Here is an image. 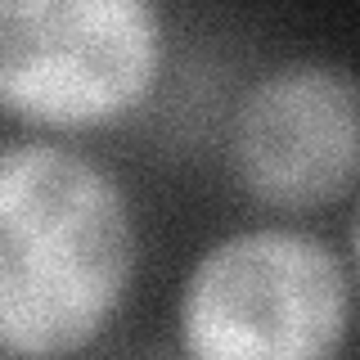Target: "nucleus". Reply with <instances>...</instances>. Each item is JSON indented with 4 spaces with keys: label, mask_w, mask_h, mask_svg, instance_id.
<instances>
[{
    "label": "nucleus",
    "mask_w": 360,
    "mask_h": 360,
    "mask_svg": "<svg viewBox=\"0 0 360 360\" xmlns=\"http://www.w3.org/2000/svg\"><path fill=\"white\" fill-rule=\"evenodd\" d=\"M225 162L252 202L284 217L352 198L360 176V90L347 63L288 59L234 99Z\"/></svg>",
    "instance_id": "20e7f679"
},
{
    "label": "nucleus",
    "mask_w": 360,
    "mask_h": 360,
    "mask_svg": "<svg viewBox=\"0 0 360 360\" xmlns=\"http://www.w3.org/2000/svg\"><path fill=\"white\" fill-rule=\"evenodd\" d=\"M135 270V202L108 162L54 135L0 144V352H90Z\"/></svg>",
    "instance_id": "f257e3e1"
},
{
    "label": "nucleus",
    "mask_w": 360,
    "mask_h": 360,
    "mask_svg": "<svg viewBox=\"0 0 360 360\" xmlns=\"http://www.w3.org/2000/svg\"><path fill=\"white\" fill-rule=\"evenodd\" d=\"M352 315V252L297 225H248L189 266L176 338L198 360H333Z\"/></svg>",
    "instance_id": "f03ea898"
},
{
    "label": "nucleus",
    "mask_w": 360,
    "mask_h": 360,
    "mask_svg": "<svg viewBox=\"0 0 360 360\" xmlns=\"http://www.w3.org/2000/svg\"><path fill=\"white\" fill-rule=\"evenodd\" d=\"M162 72V0H0V117L37 135L122 127Z\"/></svg>",
    "instance_id": "7ed1b4c3"
}]
</instances>
